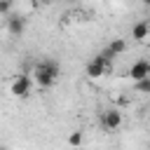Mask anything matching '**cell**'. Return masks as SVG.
<instances>
[{
  "mask_svg": "<svg viewBox=\"0 0 150 150\" xmlns=\"http://www.w3.org/2000/svg\"><path fill=\"white\" fill-rule=\"evenodd\" d=\"M59 75H61V63H59L56 59H52V56L40 59V61H35V66H33V77H35V82H38L40 87H45V89L54 87V84L59 82Z\"/></svg>",
  "mask_w": 150,
  "mask_h": 150,
  "instance_id": "cell-1",
  "label": "cell"
},
{
  "mask_svg": "<svg viewBox=\"0 0 150 150\" xmlns=\"http://www.w3.org/2000/svg\"><path fill=\"white\" fill-rule=\"evenodd\" d=\"M101 127H103L105 131H117V129L122 127V112H120L117 108L105 110V112L101 115Z\"/></svg>",
  "mask_w": 150,
  "mask_h": 150,
  "instance_id": "cell-2",
  "label": "cell"
},
{
  "mask_svg": "<svg viewBox=\"0 0 150 150\" xmlns=\"http://www.w3.org/2000/svg\"><path fill=\"white\" fill-rule=\"evenodd\" d=\"M30 89H33L30 75H16V77H14V82H12V94H14V96L26 98V96L30 94Z\"/></svg>",
  "mask_w": 150,
  "mask_h": 150,
  "instance_id": "cell-3",
  "label": "cell"
},
{
  "mask_svg": "<svg viewBox=\"0 0 150 150\" xmlns=\"http://www.w3.org/2000/svg\"><path fill=\"white\" fill-rule=\"evenodd\" d=\"M129 77H131L134 82H143V80H148V77H150V61L141 59V61L131 63V68H129Z\"/></svg>",
  "mask_w": 150,
  "mask_h": 150,
  "instance_id": "cell-4",
  "label": "cell"
},
{
  "mask_svg": "<svg viewBox=\"0 0 150 150\" xmlns=\"http://www.w3.org/2000/svg\"><path fill=\"white\" fill-rule=\"evenodd\" d=\"M23 28H26V19H23V16L14 14V16H9V19H7V30H9L12 35H21V33H23Z\"/></svg>",
  "mask_w": 150,
  "mask_h": 150,
  "instance_id": "cell-5",
  "label": "cell"
},
{
  "mask_svg": "<svg viewBox=\"0 0 150 150\" xmlns=\"http://www.w3.org/2000/svg\"><path fill=\"white\" fill-rule=\"evenodd\" d=\"M148 33H150L148 21H138V23H134V28H131V38H134L136 42H143V40L148 38Z\"/></svg>",
  "mask_w": 150,
  "mask_h": 150,
  "instance_id": "cell-6",
  "label": "cell"
},
{
  "mask_svg": "<svg viewBox=\"0 0 150 150\" xmlns=\"http://www.w3.org/2000/svg\"><path fill=\"white\" fill-rule=\"evenodd\" d=\"M108 49H110V52H112V54L117 56V54H122V52L127 49V42H124L122 38H115V40H112V42L108 45Z\"/></svg>",
  "mask_w": 150,
  "mask_h": 150,
  "instance_id": "cell-7",
  "label": "cell"
},
{
  "mask_svg": "<svg viewBox=\"0 0 150 150\" xmlns=\"http://www.w3.org/2000/svg\"><path fill=\"white\" fill-rule=\"evenodd\" d=\"M68 143H70L73 148H77V145H82V131H73V134L68 136Z\"/></svg>",
  "mask_w": 150,
  "mask_h": 150,
  "instance_id": "cell-8",
  "label": "cell"
},
{
  "mask_svg": "<svg viewBox=\"0 0 150 150\" xmlns=\"http://www.w3.org/2000/svg\"><path fill=\"white\" fill-rule=\"evenodd\" d=\"M136 91H141V94H150V77L143 80V82H136Z\"/></svg>",
  "mask_w": 150,
  "mask_h": 150,
  "instance_id": "cell-9",
  "label": "cell"
},
{
  "mask_svg": "<svg viewBox=\"0 0 150 150\" xmlns=\"http://www.w3.org/2000/svg\"><path fill=\"white\" fill-rule=\"evenodd\" d=\"M9 9H12V2H2V5H0V12H2V14H9Z\"/></svg>",
  "mask_w": 150,
  "mask_h": 150,
  "instance_id": "cell-10",
  "label": "cell"
},
{
  "mask_svg": "<svg viewBox=\"0 0 150 150\" xmlns=\"http://www.w3.org/2000/svg\"><path fill=\"white\" fill-rule=\"evenodd\" d=\"M145 21H148V26H150V16H148V19H145Z\"/></svg>",
  "mask_w": 150,
  "mask_h": 150,
  "instance_id": "cell-11",
  "label": "cell"
}]
</instances>
